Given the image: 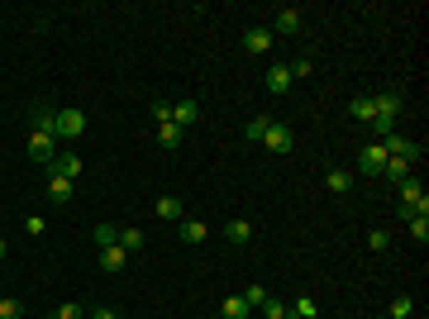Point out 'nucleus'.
<instances>
[{"label": "nucleus", "instance_id": "obj_8", "mask_svg": "<svg viewBox=\"0 0 429 319\" xmlns=\"http://www.w3.org/2000/svg\"><path fill=\"white\" fill-rule=\"evenodd\" d=\"M272 38H277V33H272L268 24H253V29L243 33V48L248 53H272Z\"/></svg>", "mask_w": 429, "mask_h": 319}, {"label": "nucleus", "instance_id": "obj_4", "mask_svg": "<svg viewBox=\"0 0 429 319\" xmlns=\"http://www.w3.org/2000/svg\"><path fill=\"white\" fill-rule=\"evenodd\" d=\"M381 167H386V148L367 144L363 153H358V172H363V176H381Z\"/></svg>", "mask_w": 429, "mask_h": 319}, {"label": "nucleus", "instance_id": "obj_29", "mask_svg": "<svg viewBox=\"0 0 429 319\" xmlns=\"http://www.w3.org/2000/svg\"><path fill=\"white\" fill-rule=\"evenodd\" d=\"M95 243H100V248H110V243H120V234H115V224H95Z\"/></svg>", "mask_w": 429, "mask_h": 319}, {"label": "nucleus", "instance_id": "obj_1", "mask_svg": "<svg viewBox=\"0 0 429 319\" xmlns=\"http://www.w3.org/2000/svg\"><path fill=\"white\" fill-rule=\"evenodd\" d=\"M86 134V114L72 110V105H63L58 110V129H53V139H81Z\"/></svg>", "mask_w": 429, "mask_h": 319}, {"label": "nucleus", "instance_id": "obj_15", "mask_svg": "<svg viewBox=\"0 0 429 319\" xmlns=\"http://www.w3.org/2000/svg\"><path fill=\"white\" fill-rule=\"evenodd\" d=\"M224 319H253V305L243 301V296H224Z\"/></svg>", "mask_w": 429, "mask_h": 319}, {"label": "nucleus", "instance_id": "obj_31", "mask_svg": "<svg viewBox=\"0 0 429 319\" xmlns=\"http://www.w3.org/2000/svg\"><path fill=\"white\" fill-rule=\"evenodd\" d=\"M238 296H243V301L253 305V310H258V305H263V301H268V291L258 286V281H253V286H243V291H238Z\"/></svg>", "mask_w": 429, "mask_h": 319}, {"label": "nucleus", "instance_id": "obj_35", "mask_svg": "<svg viewBox=\"0 0 429 319\" xmlns=\"http://www.w3.org/2000/svg\"><path fill=\"white\" fill-rule=\"evenodd\" d=\"M58 319H81V305H72V301L58 305Z\"/></svg>", "mask_w": 429, "mask_h": 319}, {"label": "nucleus", "instance_id": "obj_2", "mask_svg": "<svg viewBox=\"0 0 429 319\" xmlns=\"http://www.w3.org/2000/svg\"><path fill=\"white\" fill-rule=\"evenodd\" d=\"M29 158L38 162V167H48V162L58 158V139H53V134H38V129H33V139H29Z\"/></svg>", "mask_w": 429, "mask_h": 319}, {"label": "nucleus", "instance_id": "obj_24", "mask_svg": "<svg viewBox=\"0 0 429 319\" xmlns=\"http://www.w3.org/2000/svg\"><path fill=\"white\" fill-rule=\"evenodd\" d=\"M143 243H148L143 239V229H120V248H125V253H139Z\"/></svg>", "mask_w": 429, "mask_h": 319}, {"label": "nucleus", "instance_id": "obj_37", "mask_svg": "<svg viewBox=\"0 0 429 319\" xmlns=\"http://www.w3.org/2000/svg\"><path fill=\"white\" fill-rule=\"evenodd\" d=\"M0 262H5V239H0Z\"/></svg>", "mask_w": 429, "mask_h": 319}, {"label": "nucleus", "instance_id": "obj_22", "mask_svg": "<svg viewBox=\"0 0 429 319\" xmlns=\"http://www.w3.org/2000/svg\"><path fill=\"white\" fill-rule=\"evenodd\" d=\"M48 195H53L58 205H67V200H72V181H67V176H48Z\"/></svg>", "mask_w": 429, "mask_h": 319}, {"label": "nucleus", "instance_id": "obj_36", "mask_svg": "<svg viewBox=\"0 0 429 319\" xmlns=\"http://www.w3.org/2000/svg\"><path fill=\"white\" fill-rule=\"evenodd\" d=\"M91 319H120V315H115V310H95Z\"/></svg>", "mask_w": 429, "mask_h": 319}, {"label": "nucleus", "instance_id": "obj_20", "mask_svg": "<svg viewBox=\"0 0 429 319\" xmlns=\"http://www.w3.org/2000/svg\"><path fill=\"white\" fill-rule=\"evenodd\" d=\"M224 239H229V243H248V239H253V224H248V220H229V224H224Z\"/></svg>", "mask_w": 429, "mask_h": 319}, {"label": "nucleus", "instance_id": "obj_33", "mask_svg": "<svg viewBox=\"0 0 429 319\" xmlns=\"http://www.w3.org/2000/svg\"><path fill=\"white\" fill-rule=\"evenodd\" d=\"M406 224H411L415 243H429V220H406Z\"/></svg>", "mask_w": 429, "mask_h": 319}, {"label": "nucleus", "instance_id": "obj_17", "mask_svg": "<svg viewBox=\"0 0 429 319\" xmlns=\"http://www.w3.org/2000/svg\"><path fill=\"white\" fill-rule=\"evenodd\" d=\"M33 129H38V134H53V129H58V110H53V105H33Z\"/></svg>", "mask_w": 429, "mask_h": 319}, {"label": "nucleus", "instance_id": "obj_16", "mask_svg": "<svg viewBox=\"0 0 429 319\" xmlns=\"http://www.w3.org/2000/svg\"><path fill=\"white\" fill-rule=\"evenodd\" d=\"M125 262H129V253L120 248V243H110V248H100V267H105V271H125Z\"/></svg>", "mask_w": 429, "mask_h": 319}, {"label": "nucleus", "instance_id": "obj_21", "mask_svg": "<svg viewBox=\"0 0 429 319\" xmlns=\"http://www.w3.org/2000/svg\"><path fill=\"white\" fill-rule=\"evenodd\" d=\"M286 315H291V319H319V305L310 301V296H301L296 305H286Z\"/></svg>", "mask_w": 429, "mask_h": 319}, {"label": "nucleus", "instance_id": "obj_28", "mask_svg": "<svg viewBox=\"0 0 429 319\" xmlns=\"http://www.w3.org/2000/svg\"><path fill=\"white\" fill-rule=\"evenodd\" d=\"M19 315H24V305L15 296H0V319H19Z\"/></svg>", "mask_w": 429, "mask_h": 319}, {"label": "nucleus", "instance_id": "obj_27", "mask_svg": "<svg viewBox=\"0 0 429 319\" xmlns=\"http://www.w3.org/2000/svg\"><path fill=\"white\" fill-rule=\"evenodd\" d=\"M258 310H263V319H291V315H286V305L277 301V296H268V301L258 305Z\"/></svg>", "mask_w": 429, "mask_h": 319}, {"label": "nucleus", "instance_id": "obj_12", "mask_svg": "<svg viewBox=\"0 0 429 319\" xmlns=\"http://www.w3.org/2000/svg\"><path fill=\"white\" fill-rule=\"evenodd\" d=\"M196 119H201V105H196V100H181V105H172V124H176V129H191Z\"/></svg>", "mask_w": 429, "mask_h": 319}, {"label": "nucleus", "instance_id": "obj_10", "mask_svg": "<svg viewBox=\"0 0 429 319\" xmlns=\"http://www.w3.org/2000/svg\"><path fill=\"white\" fill-rule=\"evenodd\" d=\"M268 91H272V96H286V91H291V72H286V63H272L268 67Z\"/></svg>", "mask_w": 429, "mask_h": 319}, {"label": "nucleus", "instance_id": "obj_3", "mask_svg": "<svg viewBox=\"0 0 429 319\" xmlns=\"http://www.w3.org/2000/svg\"><path fill=\"white\" fill-rule=\"evenodd\" d=\"M263 144H268V153H291V148H296V134H291L286 124H277V119H272L268 134H263Z\"/></svg>", "mask_w": 429, "mask_h": 319}, {"label": "nucleus", "instance_id": "obj_14", "mask_svg": "<svg viewBox=\"0 0 429 319\" xmlns=\"http://www.w3.org/2000/svg\"><path fill=\"white\" fill-rule=\"evenodd\" d=\"M324 186H329V191H339V195H349V191H353V172H344V167H329V172H324Z\"/></svg>", "mask_w": 429, "mask_h": 319}, {"label": "nucleus", "instance_id": "obj_25", "mask_svg": "<svg viewBox=\"0 0 429 319\" xmlns=\"http://www.w3.org/2000/svg\"><path fill=\"white\" fill-rule=\"evenodd\" d=\"M268 124H272V119H263V114H258V119H248V124H243V139H248V144H263Z\"/></svg>", "mask_w": 429, "mask_h": 319}, {"label": "nucleus", "instance_id": "obj_34", "mask_svg": "<svg viewBox=\"0 0 429 319\" xmlns=\"http://www.w3.org/2000/svg\"><path fill=\"white\" fill-rule=\"evenodd\" d=\"M153 119H158V124H167V119H172V105H167V100H158V105H153Z\"/></svg>", "mask_w": 429, "mask_h": 319}, {"label": "nucleus", "instance_id": "obj_18", "mask_svg": "<svg viewBox=\"0 0 429 319\" xmlns=\"http://www.w3.org/2000/svg\"><path fill=\"white\" fill-rule=\"evenodd\" d=\"M411 172H415L411 158H386V167H381V176H386V181H401V176H411Z\"/></svg>", "mask_w": 429, "mask_h": 319}, {"label": "nucleus", "instance_id": "obj_30", "mask_svg": "<svg viewBox=\"0 0 429 319\" xmlns=\"http://www.w3.org/2000/svg\"><path fill=\"white\" fill-rule=\"evenodd\" d=\"M386 243H391L386 229H372V234H367V248H372V253H386Z\"/></svg>", "mask_w": 429, "mask_h": 319}, {"label": "nucleus", "instance_id": "obj_13", "mask_svg": "<svg viewBox=\"0 0 429 319\" xmlns=\"http://www.w3.org/2000/svg\"><path fill=\"white\" fill-rule=\"evenodd\" d=\"M176 234H181V243H206V224L201 220H176Z\"/></svg>", "mask_w": 429, "mask_h": 319}, {"label": "nucleus", "instance_id": "obj_6", "mask_svg": "<svg viewBox=\"0 0 429 319\" xmlns=\"http://www.w3.org/2000/svg\"><path fill=\"white\" fill-rule=\"evenodd\" d=\"M48 176H67V181H77V176H81V158H77V153H58V158L48 162Z\"/></svg>", "mask_w": 429, "mask_h": 319}, {"label": "nucleus", "instance_id": "obj_32", "mask_svg": "<svg viewBox=\"0 0 429 319\" xmlns=\"http://www.w3.org/2000/svg\"><path fill=\"white\" fill-rule=\"evenodd\" d=\"M286 72H291V81H296V77H310L315 67H310V58H296V63H286Z\"/></svg>", "mask_w": 429, "mask_h": 319}, {"label": "nucleus", "instance_id": "obj_26", "mask_svg": "<svg viewBox=\"0 0 429 319\" xmlns=\"http://www.w3.org/2000/svg\"><path fill=\"white\" fill-rule=\"evenodd\" d=\"M415 315V296H396L391 301V319H411Z\"/></svg>", "mask_w": 429, "mask_h": 319}, {"label": "nucleus", "instance_id": "obj_11", "mask_svg": "<svg viewBox=\"0 0 429 319\" xmlns=\"http://www.w3.org/2000/svg\"><path fill=\"white\" fill-rule=\"evenodd\" d=\"M349 114L358 119V124H372V119H377V105H372V96H353L349 100Z\"/></svg>", "mask_w": 429, "mask_h": 319}, {"label": "nucleus", "instance_id": "obj_19", "mask_svg": "<svg viewBox=\"0 0 429 319\" xmlns=\"http://www.w3.org/2000/svg\"><path fill=\"white\" fill-rule=\"evenodd\" d=\"M181 134H186V129H176L172 119H167V124H158V148H167V153H172V148H181Z\"/></svg>", "mask_w": 429, "mask_h": 319}, {"label": "nucleus", "instance_id": "obj_38", "mask_svg": "<svg viewBox=\"0 0 429 319\" xmlns=\"http://www.w3.org/2000/svg\"><path fill=\"white\" fill-rule=\"evenodd\" d=\"M48 319H58V315H48Z\"/></svg>", "mask_w": 429, "mask_h": 319}, {"label": "nucleus", "instance_id": "obj_23", "mask_svg": "<svg viewBox=\"0 0 429 319\" xmlns=\"http://www.w3.org/2000/svg\"><path fill=\"white\" fill-rule=\"evenodd\" d=\"M153 210H158L162 220H181V210H186V205H181L176 195H162V200H158V205H153Z\"/></svg>", "mask_w": 429, "mask_h": 319}, {"label": "nucleus", "instance_id": "obj_9", "mask_svg": "<svg viewBox=\"0 0 429 319\" xmlns=\"http://www.w3.org/2000/svg\"><path fill=\"white\" fill-rule=\"evenodd\" d=\"M272 33H301V10L282 5V10H277V19H272Z\"/></svg>", "mask_w": 429, "mask_h": 319}, {"label": "nucleus", "instance_id": "obj_5", "mask_svg": "<svg viewBox=\"0 0 429 319\" xmlns=\"http://www.w3.org/2000/svg\"><path fill=\"white\" fill-rule=\"evenodd\" d=\"M372 105H377V119H396V114L406 110V96H401V91H377Z\"/></svg>", "mask_w": 429, "mask_h": 319}, {"label": "nucleus", "instance_id": "obj_7", "mask_svg": "<svg viewBox=\"0 0 429 319\" xmlns=\"http://www.w3.org/2000/svg\"><path fill=\"white\" fill-rule=\"evenodd\" d=\"M396 195H401V205H415V200H425L429 191H425V181L411 172V176H401V181H396Z\"/></svg>", "mask_w": 429, "mask_h": 319}]
</instances>
